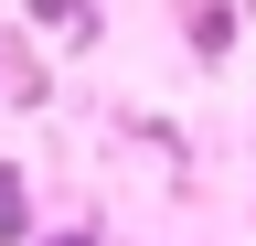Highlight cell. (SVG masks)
I'll return each mask as SVG.
<instances>
[{
  "instance_id": "cell-1",
  "label": "cell",
  "mask_w": 256,
  "mask_h": 246,
  "mask_svg": "<svg viewBox=\"0 0 256 246\" xmlns=\"http://www.w3.org/2000/svg\"><path fill=\"white\" fill-rule=\"evenodd\" d=\"M32 22L64 33V43H96V0H32Z\"/></svg>"
},
{
  "instance_id": "cell-2",
  "label": "cell",
  "mask_w": 256,
  "mask_h": 246,
  "mask_svg": "<svg viewBox=\"0 0 256 246\" xmlns=\"http://www.w3.org/2000/svg\"><path fill=\"white\" fill-rule=\"evenodd\" d=\"M192 54H203V65H224V54H235V11H224V0H203V11H192Z\"/></svg>"
},
{
  "instance_id": "cell-3",
  "label": "cell",
  "mask_w": 256,
  "mask_h": 246,
  "mask_svg": "<svg viewBox=\"0 0 256 246\" xmlns=\"http://www.w3.org/2000/svg\"><path fill=\"white\" fill-rule=\"evenodd\" d=\"M0 235H32V203H22V171L0 161Z\"/></svg>"
},
{
  "instance_id": "cell-4",
  "label": "cell",
  "mask_w": 256,
  "mask_h": 246,
  "mask_svg": "<svg viewBox=\"0 0 256 246\" xmlns=\"http://www.w3.org/2000/svg\"><path fill=\"white\" fill-rule=\"evenodd\" d=\"M43 246H96V235H86V225H54V235H43Z\"/></svg>"
}]
</instances>
